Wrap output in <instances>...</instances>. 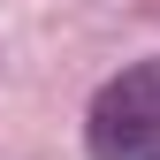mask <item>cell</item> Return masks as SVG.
<instances>
[{"instance_id":"1","label":"cell","mask_w":160,"mask_h":160,"mask_svg":"<svg viewBox=\"0 0 160 160\" xmlns=\"http://www.w3.org/2000/svg\"><path fill=\"white\" fill-rule=\"evenodd\" d=\"M84 152L92 160H160V53L122 61L84 99Z\"/></svg>"}]
</instances>
